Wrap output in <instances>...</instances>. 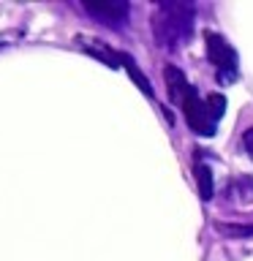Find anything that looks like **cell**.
Wrapping results in <instances>:
<instances>
[{
    "label": "cell",
    "mask_w": 253,
    "mask_h": 261,
    "mask_svg": "<svg viewBox=\"0 0 253 261\" xmlns=\"http://www.w3.org/2000/svg\"><path fill=\"white\" fill-rule=\"evenodd\" d=\"M166 87H169V98L183 109L191 130H196L199 136H212L218 128V120L223 117L226 109V98L223 95H210L201 98L196 90L188 85V79L183 76V71L169 65L166 68Z\"/></svg>",
    "instance_id": "cell-1"
},
{
    "label": "cell",
    "mask_w": 253,
    "mask_h": 261,
    "mask_svg": "<svg viewBox=\"0 0 253 261\" xmlns=\"http://www.w3.org/2000/svg\"><path fill=\"white\" fill-rule=\"evenodd\" d=\"M155 38L163 46H180L185 38H191L193 28V6L185 3H161L158 14L153 19Z\"/></svg>",
    "instance_id": "cell-2"
},
{
    "label": "cell",
    "mask_w": 253,
    "mask_h": 261,
    "mask_svg": "<svg viewBox=\"0 0 253 261\" xmlns=\"http://www.w3.org/2000/svg\"><path fill=\"white\" fill-rule=\"evenodd\" d=\"M204 41H207V57L215 68V76L220 85H232L240 76V60H237V52L232 49V44L218 36V33H204Z\"/></svg>",
    "instance_id": "cell-3"
},
{
    "label": "cell",
    "mask_w": 253,
    "mask_h": 261,
    "mask_svg": "<svg viewBox=\"0 0 253 261\" xmlns=\"http://www.w3.org/2000/svg\"><path fill=\"white\" fill-rule=\"evenodd\" d=\"M85 8L106 24H120L128 16V3H85Z\"/></svg>",
    "instance_id": "cell-4"
},
{
    "label": "cell",
    "mask_w": 253,
    "mask_h": 261,
    "mask_svg": "<svg viewBox=\"0 0 253 261\" xmlns=\"http://www.w3.org/2000/svg\"><path fill=\"white\" fill-rule=\"evenodd\" d=\"M229 193L234 196L237 204H250L253 201V177H237L229 185Z\"/></svg>",
    "instance_id": "cell-5"
},
{
    "label": "cell",
    "mask_w": 253,
    "mask_h": 261,
    "mask_svg": "<svg viewBox=\"0 0 253 261\" xmlns=\"http://www.w3.org/2000/svg\"><path fill=\"white\" fill-rule=\"evenodd\" d=\"M196 179H199L201 199H212V174H210V169L204 166L201 161H196Z\"/></svg>",
    "instance_id": "cell-6"
},
{
    "label": "cell",
    "mask_w": 253,
    "mask_h": 261,
    "mask_svg": "<svg viewBox=\"0 0 253 261\" xmlns=\"http://www.w3.org/2000/svg\"><path fill=\"white\" fill-rule=\"evenodd\" d=\"M220 231H226V234H234V237H240V234H253V226H220Z\"/></svg>",
    "instance_id": "cell-7"
},
{
    "label": "cell",
    "mask_w": 253,
    "mask_h": 261,
    "mask_svg": "<svg viewBox=\"0 0 253 261\" xmlns=\"http://www.w3.org/2000/svg\"><path fill=\"white\" fill-rule=\"evenodd\" d=\"M242 144H245V152H248L250 158H253V128L248 130V134H245V139H242Z\"/></svg>",
    "instance_id": "cell-8"
}]
</instances>
